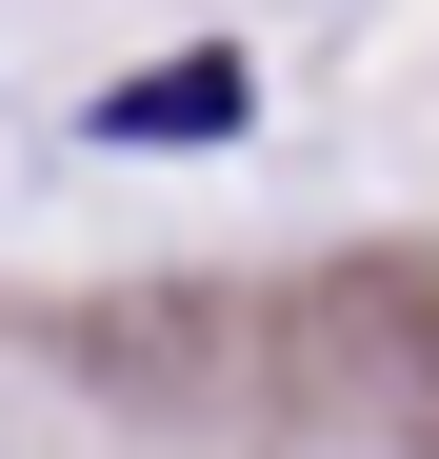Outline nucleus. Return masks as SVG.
I'll list each match as a JSON object with an SVG mask.
<instances>
[{"label": "nucleus", "mask_w": 439, "mask_h": 459, "mask_svg": "<svg viewBox=\"0 0 439 459\" xmlns=\"http://www.w3.org/2000/svg\"><path fill=\"white\" fill-rule=\"evenodd\" d=\"M100 120H120V140H220V120H240V60H180V81H120Z\"/></svg>", "instance_id": "1"}]
</instances>
